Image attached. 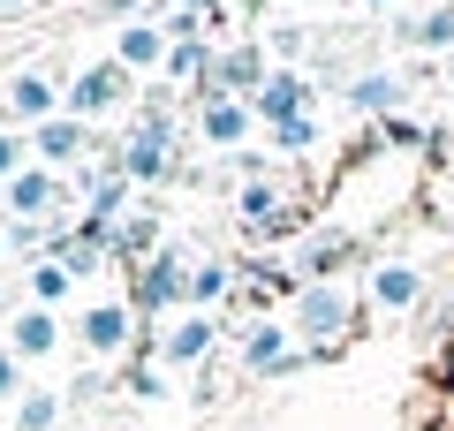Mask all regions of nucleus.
Returning a JSON list of instances; mask_svg holds the SVG:
<instances>
[{"mask_svg":"<svg viewBox=\"0 0 454 431\" xmlns=\"http://www.w3.org/2000/svg\"><path fill=\"white\" fill-rule=\"evenodd\" d=\"M76 144H83V121H46L38 129V152L46 160H76Z\"/></svg>","mask_w":454,"mask_h":431,"instance_id":"obj_16","label":"nucleus"},{"mask_svg":"<svg viewBox=\"0 0 454 431\" xmlns=\"http://www.w3.org/2000/svg\"><path fill=\"white\" fill-rule=\"evenodd\" d=\"M83 341H91V349H121V341H129V310H121V303H98L91 318H83Z\"/></svg>","mask_w":454,"mask_h":431,"instance_id":"obj_10","label":"nucleus"},{"mask_svg":"<svg viewBox=\"0 0 454 431\" xmlns=\"http://www.w3.org/2000/svg\"><path fill=\"white\" fill-rule=\"evenodd\" d=\"M402 91H409V83L394 76V68H364V76L348 83V106H364V114H387V106H402Z\"/></svg>","mask_w":454,"mask_h":431,"instance_id":"obj_7","label":"nucleus"},{"mask_svg":"<svg viewBox=\"0 0 454 431\" xmlns=\"http://www.w3.org/2000/svg\"><path fill=\"white\" fill-rule=\"evenodd\" d=\"M212 295H227V265H197L190 272V303H212Z\"/></svg>","mask_w":454,"mask_h":431,"instance_id":"obj_19","label":"nucleus"},{"mask_svg":"<svg viewBox=\"0 0 454 431\" xmlns=\"http://www.w3.org/2000/svg\"><path fill=\"white\" fill-rule=\"evenodd\" d=\"M16 167H23V144H16V137H0V175H16Z\"/></svg>","mask_w":454,"mask_h":431,"instance_id":"obj_23","label":"nucleus"},{"mask_svg":"<svg viewBox=\"0 0 454 431\" xmlns=\"http://www.w3.org/2000/svg\"><path fill=\"white\" fill-rule=\"evenodd\" d=\"M46 424H53V401L31 394V401H23V431H46Z\"/></svg>","mask_w":454,"mask_h":431,"instance_id":"obj_22","label":"nucleus"},{"mask_svg":"<svg viewBox=\"0 0 454 431\" xmlns=\"http://www.w3.org/2000/svg\"><path fill=\"white\" fill-rule=\"evenodd\" d=\"M8 197H16V212H46L53 182H46V175H16V190H8Z\"/></svg>","mask_w":454,"mask_h":431,"instance_id":"obj_18","label":"nucleus"},{"mask_svg":"<svg viewBox=\"0 0 454 431\" xmlns=\"http://www.w3.org/2000/svg\"><path fill=\"white\" fill-rule=\"evenodd\" d=\"M8 106H16L23 121H53V83L46 76H16L8 83Z\"/></svg>","mask_w":454,"mask_h":431,"instance_id":"obj_9","label":"nucleus"},{"mask_svg":"<svg viewBox=\"0 0 454 431\" xmlns=\"http://www.w3.org/2000/svg\"><path fill=\"white\" fill-rule=\"evenodd\" d=\"M364 8H387V0H364Z\"/></svg>","mask_w":454,"mask_h":431,"instance_id":"obj_27","label":"nucleus"},{"mask_svg":"<svg viewBox=\"0 0 454 431\" xmlns=\"http://www.w3.org/2000/svg\"><path fill=\"white\" fill-rule=\"evenodd\" d=\"M372 303H379V310L424 303V272H417V265H379V272H372Z\"/></svg>","mask_w":454,"mask_h":431,"instance_id":"obj_5","label":"nucleus"},{"mask_svg":"<svg viewBox=\"0 0 454 431\" xmlns=\"http://www.w3.org/2000/svg\"><path fill=\"white\" fill-rule=\"evenodd\" d=\"M447 379H454V349H447Z\"/></svg>","mask_w":454,"mask_h":431,"instance_id":"obj_26","label":"nucleus"},{"mask_svg":"<svg viewBox=\"0 0 454 431\" xmlns=\"http://www.w3.org/2000/svg\"><path fill=\"white\" fill-rule=\"evenodd\" d=\"M175 295H190V280H182L175 257H160V265H152V280H145V303H175Z\"/></svg>","mask_w":454,"mask_h":431,"instance_id":"obj_15","label":"nucleus"},{"mask_svg":"<svg viewBox=\"0 0 454 431\" xmlns=\"http://www.w3.org/2000/svg\"><path fill=\"white\" fill-rule=\"evenodd\" d=\"M310 137H318V129H310V114H303V121H280V129H273V144H280V152H303Z\"/></svg>","mask_w":454,"mask_h":431,"instance_id":"obj_20","label":"nucleus"},{"mask_svg":"<svg viewBox=\"0 0 454 431\" xmlns=\"http://www.w3.org/2000/svg\"><path fill=\"white\" fill-rule=\"evenodd\" d=\"M114 98H121V61H98L91 76H76V91H68V114H76V121H91V114H106Z\"/></svg>","mask_w":454,"mask_h":431,"instance_id":"obj_3","label":"nucleus"},{"mask_svg":"<svg viewBox=\"0 0 454 431\" xmlns=\"http://www.w3.org/2000/svg\"><path fill=\"white\" fill-rule=\"evenodd\" d=\"M167 53V38L152 31V23H137V31H121V68H152Z\"/></svg>","mask_w":454,"mask_h":431,"instance_id":"obj_13","label":"nucleus"},{"mask_svg":"<svg viewBox=\"0 0 454 431\" xmlns=\"http://www.w3.org/2000/svg\"><path fill=\"white\" fill-rule=\"evenodd\" d=\"M303 106H310V83H303V76H288V68L258 83V114H265L273 129H280V121H303Z\"/></svg>","mask_w":454,"mask_h":431,"instance_id":"obj_2","label":"nucleus"},{"mask_svg":"<svg viewBox=\"0 0 454 431\" xmlns=\"http://www.w3.org/2000/svg\"><path fill=\"white\" fill-rule=\"evenodd\" d=\"M0 394H16V364L8 356H0Z\"/></svg>","mask_w":454,"mask_h":431,"instance_id":"obj_24","label":"nucleus"},{"mask_svg":"<svg viewBox=\"0 0 454 431\" xmlns=\"http://www.w3.org/2000/svg\"><path fill=\"white\" fill-rule=\"evenodd\" d=\"M243 220L250 227H288V212H280V197L265 190V182H250V190H243Z\"/></svg>","mask_w":454,"mask_h":431,"instance_id":"obj_14","label":"nucleus"},{"mask_svg":"<svg viewBox=\"0 0 454 431\" xmlns=\"http://www.w3.org/2000/svg\"><path fill=\"white\" fill-rule=\"evenodd\" d=\"M205 349H212V318H182L175 333H167V356H175V364H197Z\"/></svg>","mask_w":454,"mask_h":431,"instance_id":"obj_12","label":"nucleus"},{"mask_svg":"<svg viewBox=\"0 0 454 431\" xmlns=\"http://www.w3.org/2000/svg\"><path fill=\"white\" fill-rule=\"evenodd\" d=\"M16 349H23V356H46V349H53V318H46V310L16 318Z\"/></svg>","mask_w":454,"mask_h":431,"instance_id":"obj_17","label":"nucleus"},{"mask_svg":"<svg viewBox=\"0 0 454 431\" xmlns=\"http://www.w3.org/2000/svg\"><path fill=\"white\" fill-rule=\"evenodd\" d=\"M295 333H303L310 349H340V341L356 333V303H348L333 280H303V295H295Z\"/></svg>","mask_w":454,"mask_h":431,"instance_id":"obj_1","label":"nucleus"},{"mask_svg":"<svg viewBox=\"0 0 454 431\" xmlns=\"http://www.w3.org/2000/svg\"><path fill=\"white\" fill-rule=\"evenodd\" d=\"M243 129H250V106H235V98H212L205 106V137L212 144H235Z\"/></svg>","mask_w":454,"mask_h":431,"instance_id":"obj_11","label":"nucleus"},{"mask_svg":"<svg viewBox=\"0 0 454 431\" xmlns=\"http://www.w3.org/2000/svg\"><path fill=\"white\" fill-rule=\"evenodd\" d=\"M402 38H409L417 53H447V46H454V0H439V8H424V16H409Z\"/></svg>","mask_w":454,"mask_h":431,"instance_id":"obj_6","label":"nucleus"},{"mask_svg":"<svg viewBox=\"0 0 454 431\" xmlns=\"http://www.w3.org/2000/svg\"><path fill=\"white\" fill-rule=\"evenodd\" d=\"M38 295H46V303L68 295V265H38Z\"/></svg>","mask_w":454,"mask_h":431,"instance_id":"obj_21","label":"nucleus"},{"mask_svg":"<svg viewBox=\"0 0 454 431\" xmlns=\"http://www.w3.org/2000/svg\"><path fill=\"white\" fill-rule=\"evenodd\" d=\"M121 175H137V182L167 175V114H152V121L129 137V160H121Z\"/></svg>","mask_w":454,"mask_h":431,"instance_id":"obj_4","label":"nucleus"},{"mask_svg":"<svg viewBox=\"0 0 454 431\" xmlns=\"http://www.w3.org/2000/svg\"><path fill=\"white\" fill-rule=\"evenodd\" d=\"M243 364L250 371H288L295 356H288V333H280V325H258V333L243 341Z\"/></svg>","mask_w":454,"mask_h":431,"instance_id":"obj_8","label":"nucleus"},{"mask_svg":"<svg viewBox=\"0 0 454 431\" xmlns=\"http://www.w3.org/2000/svg\"><path fill=\"white\" fill-rule=\"evenodd\" d=\"M197 8H220V0H182V16H197Z\"/></svg>","mask_w":454,"mask_h":431,"instance_id":"obj_25","label":"nucleus"}]
</instances>
